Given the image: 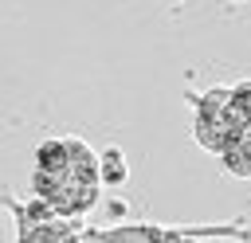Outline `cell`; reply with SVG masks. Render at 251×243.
Returning a JSON list of instances; mask_svg holds the SVG:
<instances>
[{
    "mask_svg": "<svg viewBox=\"0 0 251 243\" xmlns=\"http://www.w3.org/2000/svg\"><path fill=\"white\" fill-rule=\"evenodd\" d=\"M78 243H157L153 227H114V231H86Z\"/></svg>",
    "mask_w": 251,
    "mask_h": 243,
    "instance_id": "obj_1",
    "label": "cell"
},
{
    "mask_svg": "<svg viewBox=\"0 0 251 243\" xmlns=\"http://www.w3.org/2000/svg\"><path fill=\"white\" fill-rule=\"evenodd\" d=\"M224 118H227V125L239 133L243 125H251V82H239V86H231V106L224 110Z\"/></svg>",
    "mask_w": 251,
    "mask_h": 243,
    "instance_id": "obj_2",
    "label": "cell"
},
{
    "mask_svg": "<svg viewBox=\"0 0 251 243\" xmlns=\"http://www.w3.org/2000/svg\"><path fill=\"white\" fill-rule=\"evenodd\" d=\"M98 176H102L106 184H122V180H126V165H122V153H118V149H106V153H102Z\"/></svg>",
    "mask_w": 251,
    "mask_h": 243,
    "instance_id": "obj_3",
    "label": "cell"
},
{
    "mask_svg": "<svg viewBox=\"0 0 251 243\" xmlns=\"http://www.w3.org/2000/svg\"><path fill=\"white\" fill-rule=\"evenodd\" d=\"M231 106V90H208L204 98H200V110L196 114H208V118H220L224 110Z\"/></svg>",
    "mask_w": 251,
    "mask_h": 243,
    "instance_id": "obj_4",
    "label": "cell"
},
{
    "mask_svg": "<svg viewBox=\"0 0 251 243\" xmlns=\"http://www.w3.org/2000/svg\"><path fill=\"white\" fill-rule=\"evenodd\" d=\"M157 243H192L188 235H176V231H157Z\"/></svg>",
    "mask_w": 251,
    "mask_h": 243,
    "instance_id": "obj_5",
    "label": "cell"
}]
</instances>
